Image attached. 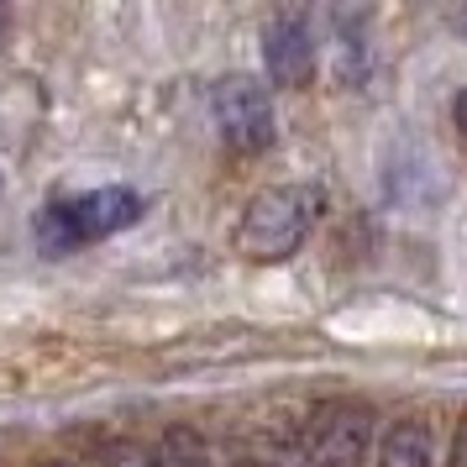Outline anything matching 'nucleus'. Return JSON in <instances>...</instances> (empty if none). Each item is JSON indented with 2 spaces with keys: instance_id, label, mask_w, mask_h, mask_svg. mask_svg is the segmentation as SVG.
Segmentation results:
<instances>
[{
  "instance_id": "f257e3e1",
  "label": "nucleus",
  "mask_w": 467,
  "mask_h": 467,
  "mask_svg": "<svg viewBox=\"0 0 467 467\" xmlns=\"http://www.w3.org/2000/svg\"><path fill=\"white\" fill-rule=\"evenodd\" d=\"M320 205L326 200L316 184H274V190L253 194V205L242 211V226H236V247L257 263H284L316 232Z\"/></svg>"
},
{
  "instance_id": "f03ea898",
  "label": "nucleus",
  "mask_w": 467,
  "mask_h": 467,
  "mask_svg": "<svg viewBox=\"0 0 467 467\" xmlns=\"http://www.w3.org/2000/svg\"><path fill=\"white\" fill-rule=\"evenodd\" d=\"M137 221H142V194L127 184H106V190L74 194V200H53L37 215V242H43V253L68 257L85 242H100L121 226H137Z\"/></svg>"
},
{
  "instance_id": "7ed1b4c3",
  "label": "nucleus",
  "mask_w": 467,
  "mask_h": 467,
  "mask_svg": "<svg viewBox=\"0 0 467 467\" xmlns=\"http://www.w3.org/2000/svg\"><path fill=\"white\" fill-rule=\"evenodd\" d=\"M211 116H215V127H221V137H226V148H236V152H263L274 142V100L247 74L215 79Z\"/></svg>"
},
{
  "instance_id": "20e7f679",
  "label": "nucleus",
  "mask_w": 467,
  "mask_h": 467,
  "mask_svg": "<svg viewBox=\"0 0 467 467\" xmlns=\"http://www.w3.org/2000/svg\"><path fill=\"white\" fill-rule=\"evenodd\" d=\"M373 441V410L358 400H331L320 404L305 425V451L310 467H362Z\"/></svg>"
},
{
  "instance_id": "39448f33",
  "label": "nucleus",
  "mask_w": 467,
  "mask_h": 467,
  "mask_svg": "<svg viewBox=\"0 0 467 467\" xmlns=\"http://www.w3.org/2000/svg\"><path fill=\"white\" fill-rule=\"evenodd\" d=\"M263 64H268V79L274 85L299 89L310 74H316V32H310V16L299 11H284L268 37H263Z\"/></svg>"
},
{
  "instance_id": "423d86ee",
  "label": "nucleus",
  "mask_w": 467,
  "mask_h": 467,
  "mask_svg": "<svg viewBox=\"0 0 467 467\" xmlns=\"http://www.w3.org/2000/svg\"><path fill=\"white\" fill-rule=\"evenodd\" d=\"M379 467H436V441L425 420H394L383 436Z\"/></svg>"
},
{
  "instance_id": "0eeeda50",
  "label": "nucleus",
  "mask_w": 467,
  "mask_h": 467,
  "mask_svg": "<svg viewBox=\"0 0 467 467\" xmlns=\"http://www.w3.org/2000/svg\"><path fill=\"white\" fill-rule=\"evenodd\" d=\"M152 457H158V467H215L211 446L200 441L194 431H184V425H179V431H169V436H163V446H158Z\"/></svg>"
},
{
  "instance_id": "6e6552de",
  "label": "nucleus",
  "mask_w": 467,
  "mask_h": 467,
  "mask_svg": "<svg viewBox=\"0 0 467 467\" xmlns=\"http://www.w3.org/2000/svg\"><path fill=\"white\" fill-rule=\"evenodd\" d=\"M106 467H158V457L127 441V446H110V451H106Z\"/></svg>"
},
{
  "instance_id": "1a4fd4ad",
  "label": "nucleus",
  "mask_w": 467,
  "mask_h": 467,
  "mask_svg": "<svg viewBox=\"0 0 467 467\" xmlns=\"http://www.w3.org/2000/svg\"><path fill=\"white\" fill-rule=\"evenodd\" d=\"M451 467H467V420L457 425V436H451Z\"/></svg>"
},
{
  "instance_id": "9d476101",
  "label": "nucleus",
  "mask_w": 467,
  "mask_h": 467,
  "mask_svg": "<svg viewBox=\"0 0 467 467\" xmlns=\"http://www.w3.org/2000/svg\"><path fill=\"white\" fill-rule=\"evenodd\" d=\"M451 116H457V127H462V137H467V89L457 95V106H451Z\"/></svg>"
},
{
  "instance_id": "9b49d317",
  "label": "nucleus",
  "mask_w": 467,
  "mask_h": 467,
  "mask_svg": "<svg viewBox=\"0 0 467 467\" xmlns=\"http://www.w3.org/2000/svg\"><path fill=\"white\" fill-rule=\"evenodd\" d=\"M0 32H5V5H0Z\"/></svg>"
},
{
  "instance_id": "f8f14e48",
  "label": "nucleus",
  "mask_w": 467,
  "mask_h": 467,
  "mask_svg": "<svg viewBox=\"0 0 467 467\" xmlns=\"http://www.w3.org/2000/svg\"><path fill=\"white\" fill-rule=\"evenodd\" d=\"M53 467H68V462H53Z\"/></svg>"
}]
</instances>
